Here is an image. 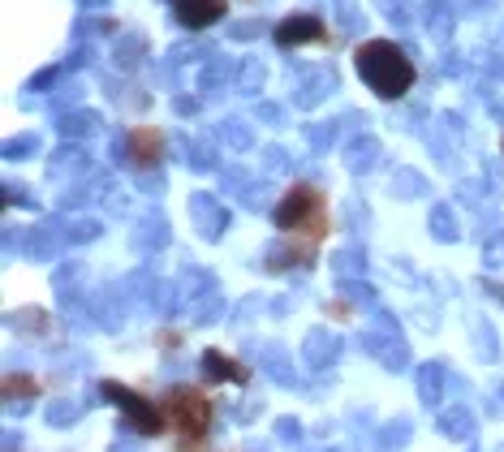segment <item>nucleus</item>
<instances>
[{"label": "nucleus", "mask_w": 504, "mask_h": 452, "mask_svg": "<svg viewBox=\"0 0 504 452\" xmlns=\"http://www.w3.org/2000/svg\"><path fill=\"white\" fill-rule=\"evenodd\" d=\"M164 422H168V436L177 439V452H198L203 439L212 431V418H216V405H212V392L198 384H177L164 392Z\"/></svg>", "instance_id": "f257e3e1"}, {"label": "nucleus", "mask_w": 504, "mask_h": 452, "mask_svg": "<svg viewBox=\"0 0 504 452\" xmlns=\"http://www.w3.org/2000/svg\"><path fill=\"white\" fill-rule=\"evenodd\" d=\"M354 69H358V78L371 86L379 99H401L414 86V65H409V56L392 39H367V44H358V52H354Z\"/></svg>", "instance_id": "f03ea898"}, {"label": "nucleus", "mask_w": 504, "mask_h": 452, "mask_svg": "<svg viewBox=\"0 0 504 452\" xmlns=\"http://www.w3.org/2000/svg\"><path fill=\"white\" fill-rule=\"evenodd\" d=\"M277 228L280 233H307L310 242H319L328 233V203L315 186H293L285 194V203L277 207Z\"/></svg>", "instance_id": "7ed1b4c3"}, {"label": "nucleus", "mask_w": 504, "mask_h": 452, "mask_svg": "<svg viewBox=\"0 0 504 452\" xmlns=\"http://www.w3.org/2000/svg\"><path fill=\"white\" fill-rule=\"evenodd\" d=\"M99 392H104V401L116 405V409L126 414L130 431H138V436H164V431H168V422H164L160 401L143 397L138 387L121 384V379H104V384H99Z\"/></svg>", "instance_id": "20e7f679"}, {"label": "nucleus", "mask_w": 504, "mask_h": 452, "mask_svg": "<svg viewBox=\"0 0 504 452\" xmlns=\"http://www.w3.org/2000/svg\"><path fill=\"white\" fill-rule=\"evenodd\" d=\"M203 375H207V384H237V387L250 384V367L220 354V349H203Z\"/></svg>", "instance_id": "39448f33"}, {"label": "nucleus", "mask_w": 504, "mask_h": 452, "mask_svg": "<svg viewBox=\"0 0 504 452\" xmlns=\"http://www.w3.org/2000/svg\"><path fill=\"white\" fill-rule=\"evenodd\" d=\"M324 22L315 14H289L285 22L277 26V44L280 48H297V44H315V39H324Z\"/></svg>", "instance_id": "423d86ee"}, {"label": "nucleus", "mask_w": 504, "mask_h": 452, "mask_svg": "<svg viewBox=\"0 0 504 452\" xmlns=\"http://www.w3.org/2000/svg\"><path fill=\"white\" fill-rule=\"evenodd\" d=\"M225 9H228V0H173L177 22H181V26H190V31H203V26L220 22Z\"/></svg>", "instance_id": "0eeeda50"}, {"label": "nucleus", "mask_w": 504, "mask_h": 452, "mask_svg": "<svg viewBox=\"0 0 504 452\" xmlns=\"http://www.w3.org/2000/svg\"><path fill=\"white\" fill-rule=\"evenodd\" d=\"M130 160L138 164V168H151V164L164 156V134L160 129H151V126H138V129H130Z\"/></svg>", "instance_id": "6e6552de"}, {"label": "nucleus", "mask_w": 504, "mask_h": 452, "mask_svg": "<svg viewBox=\"0 0 504 452\" xmlns=\"http://www.w3.org/2000/svg\"><path fill=\"white\" fill-rule=\"evenodd\" d=\"M5 397L9 401H35L39 397V379H31V375H5Z\"/></svg>", "instance_id": "1a4fd4ad"}]
</instances>
